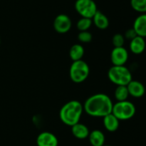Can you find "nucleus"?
I'll list each match as a JSON object with an SVG mask.
<instances>
[{
    "instance_id": "9",
    "label": "nucleus",
    "mask_w": 146,
    "mask_h": 146,
    "mask_svg": "<svg viewBox=\"0 0 146 146\" xmlns=\"http://www.w3.org/2000/svg\"><path fill=\"white\" fill-rule=\"evenodd\" d=\"M37 146H58V140L56 136L50 132H42L36 138Z\"/></svg>"
},
{
    "instance_id": "24",
    "label": "nucleus",
    "mask_w": 146,
    "mask_h": 146,
    "mask_svg": "<svg viewBox=\"0 0 146 146\" xmlns=\"http://www.w3.org/2000/svg\"><path fill=\"white\" fill-rule=\"evenodd\" d=\"M103 146H112V145H104Z\"/></svg>"
},
{
    "instance_id": "22",
    "label": "nucleus",
    "mask_w": 146,
    "mask_h": 146,
    "mask_svg": "<svg viewBox=\"0 0 146 146\" xmlns=\"http://www.w3.org/2000/svg\"><path fill=\"white\" fill-rule=\"evenodd\" d=\"M125 39L124 36L119 33L114 34L112 37V43L114 47H123L124 44H125Z\"/></svg>"
},
{
    "instance_id": "19",
    "label": "nucleus",
    "mask_w": 146,
    "mask_h": 146,
    "mask_svg": "<svg viewBox=\"0 0 146 146\" xmlns=\"http://www.w3.org/2000/svg\"><path fill=\"white\" fill-rule=\"evenodd\" d=\"M93 24L92 19L81 17L76 23V27L79 31H88Z\"/></svg>"
},
{
    "instance_id": "7",
    "label": "nucleus",
    "mask_w": 146,
    "mask_h": 146,
    "mask_svg": "<svg viewBox=\"0 0 146 146\" xmlns=\"http://www.w3.org/2000/svg\"><path fill=\"white\" fill-rule=\"evenodd\" d=\"M54 30L58 34H65L69 31L72 27V21L71 18L67 14H58L54 19L53 22Z\"/></svg>"
},
{
    "instance_id": "21",
    "label": "nucleus",
    "mask_w": 146,
    "mask_h": 146,
    "mask_svg": "<svg viewBox=\"0 0 146 146\" xmlns=\"http://www.w3.org/2000/svg\"><path fill=\"white\" fill-rule=\"evenodd\" d=\"M92 34L88 31H80L78 34V41L81 43H84V44L91 42L92 41Z\"/></svg>"
},
{
    "instance_id": "23",
    "label": "nucleus",
    "mask_w": 146,
    "mask_h": 146,
    "mask_svg": "<svg viewBox=\"0 0 146 146\" xmlns=\"http://www.w3.org/2000/svg\"><path fill=\"white\" fill-rule=\"evenodd\" d=\"M124 37H125V40H129V41H131V40H132L133 39L135 38L137 35L136 32H135V31L134 30L133 28H131V29H128V30H126L125 32V34H124Z\"/></svg>"
},
{
    "instance_id": "2",
    "label": "nucleus",
    "mask_w": 146,
    "mask_h": 146,
    "mask_svg": "<svg viewBox=\"0 0 146 146\" xmlns=\"http://www.w3.org/2000/svg\"><path fill=\"white\" fill-rule=\"evenodd\" d=\"M84 106L78 100H71L62 106L59 112L60 120L66 125L72 127L79 123Z\"/></svg>"
},
{
    "instance_id": "18",
    "label": "nucleus",
    "mask_w": 146,
    "mask_h": 146,
    "mask_svg": "<svg viewBox=\"0 0 146 146\" xmlns=\"http://www.w3.org/2000/svg\"><path fill=\"white\" fill-rule=\"evenodd\" d=\"M114 96H115V100L118 102H122L127 100L128 97L130 96L127 86H117V87L115 88V92H114Z\"/></svg>"
},
{
    "instance_id": "1",
    "label": "nucleus",
    "mask_w": 146,
    "mask_h": 146,
    "mask_svg": "<svg viewBox=\"0 0 146 146\" xmlns=\"http://www.w3.org/2000/svg\"><path fill=\"white\" fill-rule=\"evenodd\" d=\"M113 102L111 97L104 93L91 95L84 102V110L91 117H104L112 113Z\"/></svg>"
},
{
    "instance_id": "20",
    "label": "nucleus",
    "mask_w": 146,
    "mask_h": 146,
    "mask_svg": "<svg viewBox=\"0 0 146 146\" xmlns=\"http://www.w3.org/2000/svg\"><path fill=\"white\" fill-rule=\"evenodd\" d=\"M133 9L141 14L146 13V0H131Z\"/></svg>"
},
{
    "instance_id": "5",
    "label": "nucleus",
    "mask_w": 146,
    "mask_h": 146,
    "mask_svg": "<svg viewBox=\"0 0 146 146\" xmlns=\"http://www.w3.org/2000/svg\"><path fill=\"white\" fill-rule=\"evenodd\" d=\"M136 108L135 104L128 100L117 102L113 104L112 113L121 121L128 120L135 115Z\"/></svg>"
},
{
    "instance_id": "10",
    "label": "nucleus",
    "mask_w": 146,
    "mask_h": 146,
    "mask_svg": "<svg viewBox=\"0 0 146 146\" xmlns=\"http://www.w3.org/2000/svg\"><path fill=\"white\" fill-rule=\"evenodd\" d=\"M129 95L135 98H141L145 93V87L144 84L138 80H132L127 84Z\"/></svg>"
},
{
    "instance_id": "12",
    "label": "nucleus",
    "mask_w": 146,
    "mask_h": 146,
    "mask_svg": "<svg viewBox=\"0 0 146 146\" xmlns=\"http://www.w3.org/2000/svg\"><path fill=\"white\" fill-rule=\"evenodd\" d=\"M133 28L136 32L137 35L142 37L143 38L146 37V13L141 14L136 17L133 22Z\"/></svg>"
},
{
    "instance_id": "16",
    "label": "nucleus",
    "mask_w": 146,
    "mask_h": 146,
    "mask_svg": "<svg viewBox=\"0 0 146 146\" xmlns=\"http://www.w3.org/2000/svg\"><path fill=\"white\" fill-rule=\"evenodd\" d=\"M88 140L92 146H103L105 143V135L100 130H94L90 132Z\"/></svg>"
},
{
    "instance_id": "17",
    "label": "nucleus",
    "mask_w": 146,
    "mask_h": 146,
    "mask_svg": "<svg viewBox=\"0 0 146 146\" xmlns=\"http://www.w3.org/2000/svg\"><path fill=\"white\" fill-rule=\"evenodd\" d=\"M85 53L84 47L81 44H75L70 48L69 57L73 62L82 60Z\"/></svg>"
},
{
    "instance_id": "11",
    "label": "nucleus",
    "mask_w": 146,
    "mask_h": 146,
    "mask_svg": "<svg viewBox=\"0 0 146 146\" xmlns=\"http://www.w3.org/2000/svg\"><path fill=\"white\" fill-rule=\"evenodd\" d=\"M146 42L145 38L140 36H136L130 41V50L134 54H141L145 51Z\"/></svg>"
},
{
    "instance_id": "4",
    "label": "nucleus",
    "mask_w": 146,
    "mask_h": 146,
    "mask_svg": "<svg viewBox=\"0 0 146 146\" xmlns=\"http://www.w3.org/2000/svg\"><path fill=\"white\" fill-rule=\"evenodd\" d=\"M89 73V66L82 60L73 62L69 69L70 79L75 83H81L85 81Z\"/></svg>"
},
{
    "instance_id": "8",
    "label": "nucleus",
    "mask_w": 146,
    "mask_h": 146,
    "mask_svg": "<svg viewBox=\"0 0 146 146\" xmlns=\"http://www.w3.org/2000/svg\"><path fill=\"white\" fill-rule=\"evenodd\" d=\"M128 52L124 47H114L111 53V61L115 66H123L128 60Z\"/></svg>"
},
{
    "instance_id": "14",
    "label": "nucleus",
    "mask_w": 146,
    "mask_h": 146,
    "mask_svg": "<svg viewBox=\"0 0 146 146\" xmlns=\"http://www.w3.org/2000/svg\"><path fill=\"white\" fill-rule=\"evenodd\" d=\"M71 133L77 139L83 140L88 137L90 131L88 127L86 125L78 123L71 127Z\"/></svg>"
},
{
    "instance_id": "15",
    "label": "nucleus",
    "mask_w": 146,
    "mask_h": 146,
    "mask_svg": "<svg viewBox=\"0 0 146 146\" xmlns=\"http://www.w3.org/2000/svg\"><path fill=\"white\" fill-rule=\"evenodd\" d=\"M93 24L101 30L106 29L109 26V20L106 15L100 11H97L92 18Z\"/></svg>"
},
{
    "instance_id": "6",
    "label": "nucleus",
    "mask_w": 146,
    "mask_h": 146,
    "mask_svg": "<svg viewBox=\"0 0 146 146\" xmlns=\"http://www.w3.org/2000/svg\"><path fill=\"white\" fill-rule=\"evenodd\" d=\"M75 9L81 17L92 19L98 11L97 5L94 0H76Z\"/></svg>"
},
{
    "instance_id": "3",
    "label": "nucleus",
    "mask_w": 146,
    "mask_h": 146,
    "mask_svg": "<svg viewBox=\"0 0 146 146\" xmlns=\"http://www.w3.org/2000/svg\"><path fill=\"white\" fill-rule=\"evenodd\" d=\"M108 77L110 81L117 86H126L133 80L132 73L125 65H113L108 70Z\"/></svg>"
},
{
    "instance_id": "13",
    "label": "nucleus",
    "mask_w": 146,
    "mask_h": 146,
    "mask_svg": "<svg viewBox=\"0 0 146 146\" xmlns=\"http://www.w3.org/2000/svg\"><path fill=\"white\" fill-rule=\"evenodd\" d=\"M103 123H104L106 130H108V132L113 133V132L116 131L119 127L120 120L111 113V114H108L104 117Z\"/></svg>"
}]
</instances>
